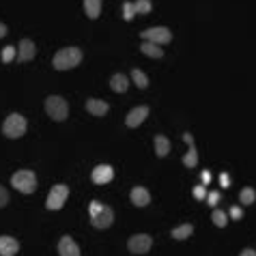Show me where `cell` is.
Masks as SVG:
<instances>
[{
    "label": "cell",
    "instance_id": "cell-26",
    "mask_svg": "<svg viewBox=\"0 0 256 256\" xmlns=\"http://www.w3.org/2000/svg\"><path fill=\"white\" fill-rule=\"evenodd\" d=\"M134 15H136L134 2H125V4H123V20L129 22V20H134Z\"/></svg>",
    "mask_w": 256,
    "mask_h": 256
},
{
    "label": "cell",
    "instance_id": "cell-20",
    "mask_svg": "<svg viewBox=\"0 0 256 256\" xmlns=\"http://www.w3.org/2000/svg\"><path fill=\"white\" fill-rule=\"evenodd\" d=\"M194 233V226L192 224H183V226H177L172 228V239L177 241H183V239H189V235Z\"/></svg>",
    "mask_w": 256,
    "mask_h": 256
},
{
    "label": "cell",
    "instance_id": "cell-5",
    "mask_svg": "<svg viewBox=\"0 0 256 256\" xmlns=\"http://www.w3.org/2000/svg\"><path fill=\"white\" fill-rule=\"evenodd\" d=\"M26 127H28V125H26V118L22 116V114L13 112V114H9L7 121H4L2 132L7 138H20V136L26 134Z\"/></svg>",
    "mask_w": 256,
    "mask_h": 256
},
{
    "label": "cell",
    "instance_id": "cell-16",
    "mask_svg": "<svg viewBox=\"0 0 256 256\" xmlns=\"http://www.w3.org/2000/svg\"><path fill=\"white\" fill-rule=\"evenodd\" d=\"M168 153H170V142H168L166 136L157 134L155 136V155L157 157H166Z\"/></svg>",
    "mask_w": 256,
    "mask_h": 256
},
{
    "label": "cell",
    "instance_id": "cell-7",
    "mask_svg": "<svg viewBox=\"0 0 256 256\" xmlns=\"http://www.w3.org/2000/svg\"><path fill=\"white\" fill-rule=\"evenodd\" d=\"M144 41H151L155 46H164V43L172 41V32L166 28V26H155V28H146L144 32H140Z\"/></svg>",
    "mask_w": 256,
    "mask_h": 256
},
{
    "label": "cell",
    "instance_id": "cell-24",
    "mask_svg": "<svg viewBox=\"0 0 256 256\" xmlns=\"http://www.w3.org/2000/svg\"><path fill=\"white\" fill-rule=\"evenodd\" d=\"M211 220H213V222H215V226H220V228H224V226L228 224V215L224 213V211H220V209H215V211H213Z\"/></svg>",
    "mask_w": 256,
    "mask_h": 256
},
{
    "label": "cell",
    "instance_id": "cell-22",
    "mask_svg": "<svg viewBox=\"0 0 256 256\" xmlns=\"http://www.w3.org/2000/svg\"><path fill=\"white\" fill-rule=\"evenodd\" d=\"M196 164H198V153H196L194 144H189V151L183 155V166H187V168H194Z\"/></svg>",
    "mask_w": 256,
    "mask_h": 256
},
{
    "label": "cell",
    "instance_id": "cell-10",
    "mask_svg": "<svg viewBox=\"0 0 256 256\" xmlns=\"http://www.w3.org/2000/svg\"><path fill=\"white\" fill-rule=\"evenodd\" d=\"M35 54H37V47H35V41H30V39H22L20 41V47H18V58L22 63H28L35 58Z\"/></svg>",
    "mask_w": 256,
    "mask_h": 256
},
{
    "label": "cell",
    "instance_id": "cell-3",
    "mask_svg": "<svg viewBox=\"0 0 256 256\" xmlns=\"http://www.w3.org/2000/svg\"><path fill=\"white\" fill-rule=\"evenodd\" d=\"M46 112H47V116H50L52 121L63 123L65 118H67V114H69V106H67V101H65L63 97L50 95L46 99Z\"/></svg>",
    "mask_w": 256,
    "mask_h": 256
},
{
    "label": "cell",
    "instance_id": "cell-33",
    "mask_svg": "<svg viewBox=\"0 0 256 256\" xmlns=\"http://www.w3.org/2000/svg\"><path fill=\"white\" fill-rule=\"evenodd\" d=\"M239 256H256V250L246 248V250H241V254H239Z\"/></svg>",
    "mask_w": 256,
    "mask_h": 256
},
{
    "label": "cell",
    "instance_id": "cell-31",
    "mask_svg": "<svg viewBox=\"0 0 256 256\" xmlns=\"http://www.w3.org/2000/svg\"><path fill=\"white\" fill-rule=\"evenodd\" d=\"M217 200H220V192H211L209 196H207V203H209L211 207L217 205Z\"/></svg>",
    "mask_w": 256,
    "mask_h": 256
},
{
    "label": "cell",
    "instance_id": "cell-21",
    "mask_svg": "<svg viewBox=\"0 0 256 256\" xmlns=\"http://www.w3.org/2000/svg\"><path fill=\"white\" fill-rule=\"evenodd\" d=\"M132 80L136 82V86H138V89H146V86H149V78H146V73L140 71L138 67L132 69Z\"/></svg>",
    "mask_w": 256,
    "mask_h": 256
},
{
    "label": "cell",
    "instance_id": "cell-32",
    "mask_svg": "<svg viewBox=\"0 0 256 256\" xmlns=\"http://www.w3.org/2000/svg\"><path fill=\"white\" fill-rule=\"evenodd\" d=\"M220 183H222V187H228V183H231V177H228L226 172H222V174H220Z\"/></svg>",
    "mask_w": 256,
    "mask_h": 256
},
{
    "label": "cell",
    "instance_id": "cell-15",
    "mask_svg": "<svg viewBox=\"0 0 256 256\" xmlns=\"http://www.w3.org/2000/svg\"><path fill=\"white\" fill-rule=\"evenodd\" d=\"M129 198H132V205H136V207H146L151 203V194L146 192L144 187H134L132 189V194H129Z\"/></svg>",
    "mask_w": 256,
    "mask_h": 256
},
{
    "label": "cell",
    "instance_id": "cell-19",
    "mask_svg": "<svg viewBox=\"0 0 256 256\" xmlns=\"http://www.w3.org/2000/svg\"><path fill=\"white\" fill-rule=\"evenodd\" d=\"M84 11L91 20H97L101 13V0H84Z\"/></svg>",
    "mask_w": 256,
    "mask_h": 256
},
{
    "label": "cell",
    "instance_id": "cell-6",
    "mask_svg": "<svg viewBox=\"0 0 256 256\" xmlns=\"http://www.w3.org/2000/svg\"><path fill=\"white\" fill-rule=\"evenodd\" d=\"M67 196H69V187H67V185H63V183L54 185V187L50 189V194H47L46 207H47L50 211H58V209H61V207L65 205Z\"/></svg>",
    "mask_w": 256,
    "mask_h": 256
},
{
    "label": "cell",
    "instance_id": "cell-8",
    "mask_svg": "<svg viewBox=\"0 0 256 256\" xmlns=\"http://www.w3.org/2000/svg\"><path fill=\"white\" fill-rule=\"evenodd\" d=\"M151 243H153V239L142 233V235H134L132 239H129L127 248H129V252L132 254H144V252H149L151 250Z\"/></svg>",
    "mask_w": 256,
    "mask_h": 256
},
{
    "label": "cell",
    "instance_id": "cell-29",
    "mask_svg": "<svg viewBox=\"0 0 256 256\" xmlns=\"http://www.w3.org/2000/svg\"><path fill=\"white\" fill-rule=\"evenodd\" d=\"M231 217H233V220H241V217H243V209H241V207H233V209H231Z\"/></svg>",
    "mask_w": 256,
    "mask_h": 256
},
{
    "label": "cell",
    "instance_id": "cell-28",
    "mask_svg": "<svg viewBox=\"0 0 256 256\" xmlns=\"http://www.w3.org/2000/svg\"><path fill=\"white\" fill-rule=\"evenodd\" d=\"M194 198H198V200L207 198V189L203 187V185H196V187H194Z\"/></svg>",
    "mask_w": 256,
    "mask_h": 256
},
{
    "label": "cell",
    "instance_id": "cell-4",
    "mask_svg": "<svg viewBox=\"0 0 256 256\" xmlns=\"http://www.w3.org/2000/svg\"><path fill=\"white\" fill-rule=\"evenodd\" d=\"M11 185L22 194H32L37 189V177L32 170H18L11 177Z\"/></svg>",
    "mask_w": 256,
    "mask_h": 256
},
{
    "label": "cell",
    "instance_id": "cell-27",
    "mask_svg": "<svg viewBox=\"0 0 256 256\" xmlns=\"http://www.w3.org/2000/svg\"><path fill=\"white\" fill-rule=\"evenodd\" d=\"M15 54H18V50H15L13 46H7V47L2 50V61H4V63H11V61L15 58Z\"/></svg>",
    "mask_w": 256,
    "mask_h": 256
},
{
    "label": "cell",
    "instance_id": "cell-13",
    "mask_svg": "<svg viewBox=\"0 0 256 256\" xmlns=\"http://www.w3.org/2000/svg\"><path fill=\"white\" fill-rule=\"evenodd\" d=\"M18 250H20L18 239L7 237V235L0 237V256H15L18 254Z\"/></svg>",
    "mask_w": 256,
    "mask_h": 256
},
{
    "label": "cell",
    "instance_id": "cell-2",
    "mask_svg": "<svg viewBox=\"0 0 256 256\" xmlns=\"http://www.w3.org/2000/svg\"><path fill=\"white\" fill-rule=\"evenodd\" d=\"M114 222V211L108 205H101L99 200L91 203V224L95 228H108Z\"/></svg>",
    "mask_w": 256,
    "mask_h": 256
},
{
    "label": "cell",
    "instance_id": "cell-11",
    "mask_svg": "<svg viewBox=\"0 0 256 256\" xmlns=\"http://www.w3.org/2000/svg\"><path fill=\"white\" fill-rule=\"evenodd\" d=\"M58 254L61 256H80V248L71 237L65 235L61 241H58Z\"/></svg>",
    "mask_w": 256,
    "mask_h": 256
},
{
    "label": "cell",
    "instance_id": "cell-34",
    "mask_svg": "<svg viewBox=\"0 0 256 256\" xmlns=\"http://www.w3.org/2000/svg\"><path fill=\"white\" fill-rule=\"evenodd\" d=\"M183 140H185L187 144H194V136L189 134V132H187V134H183Z\"/></svg>",
    "mask_w": 256,
    "mask_h": 256
},
{
    "label": "cell",
    "instance_id": "cell-17",
    "mask_svg": "<svg viewBox=\"0 0 256 256\" xmlns=\"http://www.w3.org/2000/svg\"><path fill=\"white\" fill-rule=\"evenodd\" d=\"M110 86H112V91H114V93H125V91H127V86H129V80H127V75H123V73H116V75H112V80H110Z\"/></svg>",
    "mask_w": 256,
    "mask_h": 256
},
{
    "label": "cell",
    "instance_id": "cell-23",
    "mask_svg": "<svg viewBox=\"0 0 256 256\" xmlns=\"http://www.w3.org/2000/svg\"><path fill=\"white\" fill-rule=\"evenodd\" d=\"M239 200H241V205H252L256 200V192L252 187H243L241 194H239Z\"/></svg>",
    "mask_w": 256,
    "mask_h": 256
},
{
    "label": "cell",
    "instance_id": "cell-18",
    "mask_svg": "<svg viewBox=\"0 0 256 256\" xmlns=\"http://www.w3.org/2000/svg\"><path fill=\"white\" fill-rule=\"evenodd\" d=\"M140 50H142V54H146V56H151V58H162L164 56V50H162L160 46H155V43H151V41H142Z\"/></svg>",
    "mask_w": 256,
    "mask_h": 256
},
{
    "label": "cell",
    "instance_id": "cell-12",
    "mask_svg": "<svg viewBox=\"0 0 256 256\" xmlns=\"http://www.w3.org/2000/svg\"><path fill=\"white\" fill-rule=\"evenodd\" d=\"M93 181H95L97 185H103V183H108V181H112V177H114V170L108 164H101V166H97L95 170H93Z\"/></svg>",
    "mask_w": 256,
    "mask_h": 256
},
{
    "label": "cell",
    "instance_id": "cell-36",
    "mask_svg": "<svg viewBox=\"0 0 256 256\" xmlns=\"http://www.w3.org/2000/svg\"><path fill=\"white\" fill-rule=\"evenodd\" d=\"M4 35H7V26H4V24H0V39H2Z\"/></svg>",
    "mask_w": 256,
    "mask_h": 256
},
{
    "label": "cell",
    "instance_id": "cell-30",
    "mask_svg": "<svg viewBox=\"0 0 256 256\" xmlns=\"http://www.w3.org/2000/svg\"><path fill=\"white\" fill-rule=\"evenodd\" d=\"M7 203H9V192L2 187V185H0V207H4Z\"/></svg>",
    "mask_w": 256,
    "mask_h": 256
},
{
    "label": "cell",
    "instance_id": "cell-35",
    "mask_svg": "<svg viewBox=\"0 0 256 256\" xmlns=\"http://www.w3.org/2000/svg\"><path fill=\"white\" fill-rule=\"evenodd\" d=\"M203 181H205L207 185L211 183V172H209V170H205V172H203Z\"/></svg>",
    "mask_w": 256,
    "mask_h": 256
},
{
    "label": "cell",
    "instance_id": "cell-14",
    "mask_svg": "<svg viewBox=\"0 0 256 256\" xmlns=\"http://www.w3.org/2000/svg\"><path fill=\"white\" fill-rule=\"evenodd\" d=\"M108 110H110L108 101H103V99H95V97L86 99V112H91L93 116H103V114H106Z\"/></svg>",
    "mask_w": 256,
    "mask_h": 256
},
{
    "label": "cell",
    "instance_id": "cell-1",
    "mask_svg": "<svg viewBox=\"0 0 256 256\" xmlns=\"http://www.w3.org/2000/svg\"><path fill=\"white\" fill-rule=\"evenodd\" d=\"M80 61H82V52H80V47H63V50L56 52L52 65H54L56 71H67V69L78 67Z\"/></svg>",
    "mask_w": 256,
    "mask_h": 256
},
{
    "label": "cell",
    "instance_id": "cell-9",
    "mask_svg": "<svg viewBox=\"0 0 256 256\" xmlns=\"http://www.w3.org/2000/svg\"><path fill=\"white\" fill-rule=\"evenodd\" d=\"M146 116H149V108H146V106H138V108H134V110L127 114L125 123H127V127H138V125L144 123Z\"/></svg>",
    "mask_w": 256,
    "mask_h": 256
},
{
    "label": "cell",
    "instance_id": "cell-25",
    "mask_svg": "<svg viewBox=\"0 0 256 256\" xmlns=\"http://www.w3.org/2000/svg\"><path fill=\"white\" fill-rule=\"evenodd\" d=\"M134 9H136V13H149L153 9V4H151V0H136Z\"/></svg>",
    "mask_w": 256,
    "mask_h": 256
}]
</instances>
